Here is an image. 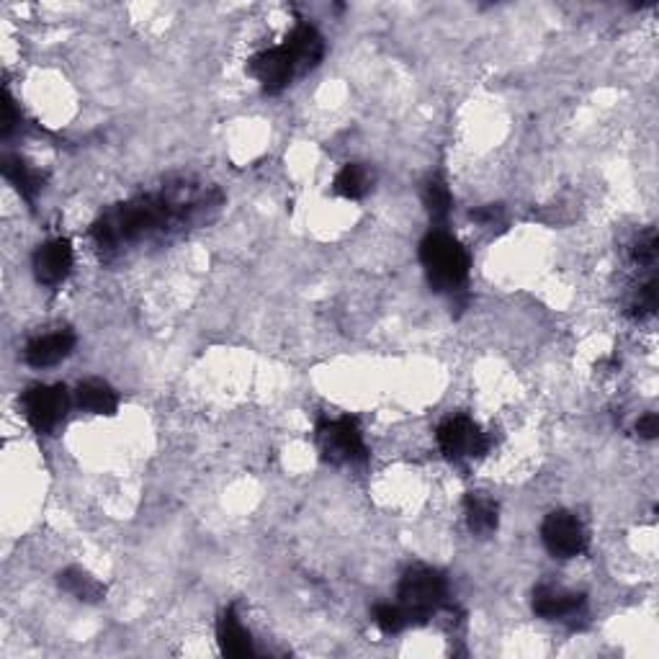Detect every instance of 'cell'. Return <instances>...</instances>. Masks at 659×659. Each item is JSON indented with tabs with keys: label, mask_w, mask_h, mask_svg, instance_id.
<instances>
[{
	"label": "cell",
	"mask_w": 659,
	"mask_h": 659,
	"mask_svg": "<svg viewBox=\"0 0 659 659\" xmlns=\"http://www.w3.org/2000/svg\"><path fill=\"white\" fill-rule=\"evenodd\" d=\"M222 191L196 178H176L165 186L114 204L93 222V245L103 258L173 240L206 224L222 206Z\"/></svg>",
	"instance_id": "6da1fadb"
},
{
	"label": "cell",
	"mask_w": 659,
	"mask_h": 659,
	"mask_svg": "<svg viewBox=\"0 0 659 659\" xmlns=\"http://www.w3.org/2000/svg\"><path fill=\"white\" fill-rule=\"evenodd\" d=\"M325 57V39L312 24H297L284 44L263 49L248 62V73L266 93H281L299 75L315 70Z\"/></svg>",
	"instance_id": "7a4b0ae2"
},
{
	"label": "cell",
	"mask_w": 659,
	"mask_h": 659,
	"mask_svg": "<svg viewBox=\"0 0 659 659\" xmlns=\"http://www.w3.org/2000/svg\"><path fill=\"white\" fill-rule=\"evenodd\" d=\"M420 263L438 294H459L469 281V253L456 237L443 230H433L420 242Z\"/></svg>",
	"instance_id": "3957f363"
},
{
	"label": "cell",
	"mask_w": 659,
	"mask_h": 659,
	"mask_svg": "<svg viewBox=\"0 0 659 659\" xmlns=\"http://www.w3.org/2000/svg\"><path fill=\"white\" fill-rule=\"evenodd\" d=\"M400 605L410 623L428 621L446 605L448 582L433 567H410L400 580Z\"/></svg>",
	"instance_id": "277c9868"
},
{
	"label": "cell",
	"mask_w": 659,
	"mask_h": 659,
	"mask_svg": "<svg viewBox=\"0 0 659 659\" xmlns=\"http://www.w3.org/2000/svg\"><path fill=\"white\" fill-rule=\"evenodd\" d=\"M317 446L330 464H363L369 448L356 418H325L317 423Z\"/></svg>",
	"instance_id": "5b68a950"
},
{
	"label": "cell",
	"mask_w": 659,
	"mask_h": 659,
	"mask_svg": "<svg viewBox=\"0 0 659 659\" xmlns=\"http://www.w3.org/2000/svg\"><path fill=\"white\" fill-rule=\"evenodd\" d=\"M436 436L443 456L451 461L479 459V456L487 454L492 446V438L487 436L469 415H448V418L438 425Z\"/></svg>",
	"instance_id": "8992f818"
},
{
	"label": "cell",
	"mask_w": 659,
	"mask_h": 659,
	"mask_svg": "<svg viewBox=\"0 0 659 659\" xmlns=\"http://www.w3.org/2000/svg\"><path fill=\"white\" fill-rule=\"evenodd\" d=\"M21 405H24V415L31 428L37 430L39 436H49L65 420L70 397L60 384H37L26 389Z\"/></svg>",
	"instance_id": "52a82bcc"
},
{
	"label": "cell",
	"mask_w": 659,
	"mask_h": 659,
	"mask_svg": "<svg viewBox=\"0 0 659 659\" xmlns=\"http://www.w3.org/2000/svg\"><path fill=\"white\" fill-rule=\"evenodd\" d=\"M541 541L557 559H575L587 551L585 526L567 510H554L541 523Z\"/></svg>",
	"instance_id": "ba28073f"
},
{
	"label": "cell",
	"mask_w": 659,
	"mask_h": 659,
	"mask_svg": "<svg viewBox=\"0 0 659 659\" xmlns=\"http://www.w3.org/2000/svg\"><path fill=\"white\" fill-rule=\"evenodd\" d=\"M73 263V245H70V240H62V237H55V240H47L44 245H39L34 260H31L37 281L42 286H49V289L60 286L70 276Z\"/></svg>",
	"instance_id": "9c48e42d"
},
{
	"label": "cell",
	"mask_w": 659,
	"mask_h": 659,
	"mask_svg": "<svg viewBox=\"0 0 659 659\" xmlns=\"http://www.w3.org/2000/svg\"><path fill=\"white\" fill-rule=\"evenodd\" d=\"M533 611L536 616L546 621H569L575 623L577 618L585 616L587 600L580 593H569L562 587L541 585L533 590Z\"/></svg>",
	"instance_id": "30bf717a"
},
{
	"label": "cell",
	"mask_w": 659,
	"mask_h": 659,
	"mask_svg": "<svg viewBox=\"0 0 659 659\" xmlns=\"http://www.w3.org/2000/svg\"><path fill=\"white\" fill-rule=\"evenodd\" d=\"M75 348V335L70 330H55V333L39 335V338L31 340L26 345L24 358L29 366L34 369H49V366H57L60 361H65Z\"/></svg>",
	"instance_id": "8fae6325"
},
{
	"label": "cell",
	"mask_w": 659,
	"mask_h": 659,
	"mask_svg": "<svg viewBox=\"0 0 659 659\" xmlns=\"http://www.w3.org/2000/svg\"><path fill=\"white\" fill-rule=\"evenodd\" d=\"M217 639L219 649H222L227 657H250V654H253V641H250L248 629H245L240 618H237L235 608H227V611L222 613V618H219Z\"/></svg>",
	"instance_id": "7c38bea8"
},
{
	"label": "cell",
	"mask_w": 659,
	"mask_h": 659,
	"mask_svg": "<svg viewBox=\"0 0 659 659\" xmlns=\"http://www.w3.org/2000/svg\"><path fill=\"white\" fill-rule=\"evenodd\" d=\"M75 402L85 412H93V415H114L119 410V394L114 392L111 384L101 379L80 381L78 389H75Z\"/></svg>",
	"instance_id": "4fadbf2b"
},
{
	"label": "cell",
	"mask_w": 659,
	"mask_h": 659,
	"mask_svg": "<svg viewBox=\"0 0 659 659\" xmlns=\"http://www.w3.org/2000/svg\"><path fill=\"white\" fill-rule=\"evenodd\" d=\"M3 176H6V181L11 183L29 204L37 199V194L42 191L44 176L37 168H31L24 158H19V155H6V158H3Z\"/></svg>",
	"instance_id": "5bb4252c"
},
{
	"label": "cell",
	"mask_w": 659,
	"mask_h": 659,
	"mask_svg": "<svg viewBox=\"0 0 659 659\" xmlns=\"http://www.w3.org/2000/svg\"><path fill=\"white\" fill-rule=\"evenodd\" d=\"M374 188V173L361 163H348L340 168L333 181V191L348 201H358Z\"/></svg>",
	"instance_id": "9a60e30c"
},
{
	"label": "cell",
	"mask_w": 659,
	"mask_h": 659,
	"mask_svg": "<svg viewBox=\"0 0 659 659\" xmlns=\"http://www.w3.org/2000/svg\"><path fill=\"white\" fill-rule=\"evenodd\" d=\"M464 515H466V526L474 536H490L497 528V505L484 495H469L464 497Z\"/></svg>",
	"instance_id": "2e32d148"
},
{
	"label": "cell",
	"mask_w": 659,
	"mask_h": 659,
	"mask_svg": "<svg viewBox=\"0 0 659 659\" xmlns=\"http://www.w3.org/2000/svg\"><path fill=\"white\" fill-rule=\"evenodd\" d=\"M60 587L73 598L83 600V603H98L106 595V587L80 567H70L60 572Z\"/></svg>",
	"instance_id": "e0dca14e"
},
{
	"label": "cell",
	"mask_w": 659,
	"mask_h": 659,
	"mask_svg": "<svg viewBox=\"0 0 659 659\" xmlns=\"http://www.w3.org/2000/svg\"><path fill=\"white\" fill-rule=\"evenodd\" d=\"M423 204L425 212L430 214V219L436 224H443L451 214V206H454V199H451V191H448L446 181L438 176L430 178L423 188Z\"/></svg>",
	"instance_id": "ac0fdd59"
},
{
	"label": "cell",
	"mask_w": 659,
	"mask_h": 659,
	"mask_svg": "<svg viewBox=\"0 0 659 659\" xmlns=\"http://www.w3.org/2000/svg\"><path fill=\"white\" fill-rule=\"evenodd\" d=\"M657 312V279H649L636 289L634 299L629 304V315L634 320H647Z\"/></svg>",
	"instance_id": "d6986e66"
},
{
	"label": "cell",
	"mask_w": 659,
	"mask_h": 659,
	"mask_svg": "<svg viewBox=\"0 0 659 659\" xmlns=\"http://www.w3.org/2000/svg\"><path fill=\"white\" fill-rule=\"evenodd\" d=\"M374 623L379 626V631H384V634H400V631H405L407 626H410V621H407V616H405V611H402L400 603L376 605Z\"/></svg>",
	"instance_id": "ffe728a7"
},
{
	"label": "cell",
	"mask_w": 659,
	"mask_h": 659,
	"mask_svg": "<svg viewBox=\"0 0 659 659\" xmlns=\"http://www.w3.org/2000/svg\"><path fill=\"white\" fill-rule=\"evenodd\" d=\"M631 260L641 268L654 266V260H657V232L647 230L644 235H639V240L631 248Z\"/></svg>",
	"instance_id": "44dd1931"
},
{
	"label": "cell",
	"mask_w": 659,
	"mask_h": 659,
	"mask_svg": "<svg viewBox=\"0 0 659 659\" xmlns=\"http://www.w3.org/2000/svg\"><path fill=\"white\" fill-rule=\"evenodd\" d=\"M636 433H639L641 438H647V441H654V438L659 436L657 415H654V412H647L644 418H639V423H636Z\"/></svg>",
	"instance_id": "7402d4cb"
},
{
	"label": "cell",
	"mask_w": 659,
	"mask_h": 659,
	"mask_svg": "<svg viewBox=\"0 0 659 659\" xmlns=\"http://www.w3.org/2000/svg\"><path fill=\"white\" fill-rule=\"evenodd\" d=\"M472 219H477V222L484 224V227H490V224L500 222L502 219V206L490 204V206H482V209H474Z\"/></svg>",
	"instance_id": "603a6c76"
},
{
	"label": "cell",
	"mask_w": 659,
	"mask_h": 659,
	"mask_svg": "<svg viewBox=\"0 0 659 659\" xmlns=\"http://www.w3.org/2000/svg\"><path fill=\"white\" fill-rule=\"evenodd\" d=\"M16 121H19V114H16V106H13L11 96L6 93V98H3V134H11V129L16 127Z\"/></svg>",
	"instance_id": "cb8c5ba5"
}]
</instances>
